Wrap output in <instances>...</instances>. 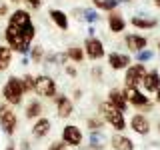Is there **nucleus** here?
Masks as SVG:
<instances>
[{
  "label": "nucleus",
  "mask_w": 160,
  "mask_h": 150,
  "mask_svg": "<svg viewBox=\"0 0 160 150\" xmlns=\"http://www.w3.org/2000/svg\"><path fill=\"white\" fill-rule=\"evenodd\" d=\"M128 126H130V130H132V132L140 134V136H146V134L150 132V120L144 116L142 112H136L132 118H130Z\"/></svg>",
  "instance_id": "9b49d317"
},
{
  "label": "nucleus",
  "mask_w": 160,
  "mask_h": 150,
  "mask_svg": "<svg viewBox=\"0 0 160 150\" xmlns=\"http://www.w3.org/2000/svg\"><path fill=\"white\" fill-rule=\"evenodd\" d=\"M156 102H158V104H160V88H158V90H156Z\"/></svg>",
  "instance_id": "4c0bfd02"
},
{
  "label": "nucleus",
  "mask_w": 160,
  "mask_h": 150,
  "mask_svg": "<svg viewBox=\"0 0 160 150\" xmlns=\"http://www.w3.org/2000/svg\"><path fill=\"white\" fill-rule=\"evenodd\" d=\"M4 150H16V146H14V144H8V146L4 148Z\"/></svg>",
  "instance_id": "e433bc0d"
},
{
  "label": "nucleus",
  "mask_w": 160,
  "mask_h": 150,
  "mask_svg": "<svg viewBox=\"0 0 160 150\" xmlns=\"http://www.w3.org/2000/svg\"><path fill=\"white\" fill-rule=\"evenodd\" d=\"M66 56L70 62H74V64H82L84 62V58H86V54H84V48L82 46H78V44H72V46H68L66 48Z\"/></svg>",
  "instance_id": "5701e85b"
},
{
  "label": "nucleus",
  "mask_w": 160,
  "mask_h": 150,
  "mask_svg": "<svg viewBox=\"0 0 160 150\" xmlns=\"http://www.w3.org/2000/svg\"><path fill=\"white\" fill-rule=\"evenodd\" d=\"M34 94L38 98H46V100H54V96L58 94V82L52 74H36L34 76Z\"/></svg>",
  "instance_id": "7ed1b4c3"
},
{
  "label": "nucleus",
  "mask_w": 160,
  "mask_h": 150,
  "mask_svg": "<svg viewBox=\"0 0 160 150\" xmlns=\"http://www.w3.org/2000/svg\"><path fill=\"white\" fill-rule=\"evenodd\" d=\"M106 24H108V30H110L112 34H120V32H124V30H126V18H124L122 14L118 12V10L108 12Z\"/></svg>",
  "instance_id": "2eb2a0df"
},
{
  "label": "nucleus",
  "mask_w": 160,
  "mask_h": 150,
  "mask_svg": "<svg viewBox=\"0 0 160 150\" xmlns=\"http://www.w3.org/2000/svg\"><path fill=\"white\" fill-rule=\"evenodd\" d=\"M60 140H62V142H66L68 146L76 148V146L82 144L84 132H82V128H80L78 124H66V126L62 128V132H60Z\"/></svg>",
  "instance_id": "6e6552de"
},
{
  "label": "nucleus",
  "mask_w": 160,
  "mask_h": 150,
  "mask_svg": "<svg viewBox=\"0 0 160 150\" xmlns=\"http://www.w3.org/2000/svg\"><path fill=\"white\" fill-rule=\"evenodd\" d=\"M154 4H156V6L160 8V0H154Z\"/></svg>",
  "instance_id": "ea45409f"
},
{
  "label": "nucleus",
  "mask_w": 160,
  "mask_h": 150,
  "mask_svg": "<svg viewBox=\"0 0 160 150\" xmlns=\"http://www.w3.org/2000/svg\"><path fill=\"white\" fill-rule=\"evenodd\" d=\"M120 2L122 0H92V6L100 12H112V10H118Z\"/></svg>",
  "instance_id": "393cba45"
},
{
  "label": "nucleus",
  "mask_w": 160,
  "mask_h": 150,
  "mask_svg": "<svg viewBox=\"0 0 160 150\" xmlns=\"http://www.w3.org/2000/svg\"><path fill=\"white\" fill-rule=\"evenodd\" d=\"M12 58H14V50L8 46V44H0V72L10 68L12 64Z\"/></svg>",
  "instance_id": "4be33fe9"
},
{
  "label": "nucleus",
  "mask_w": 160,
  "mask_h": 150,
  "mask_svg": "<svg viewBox=\"0 0 160 150\" xmlns=\"http://www.w3.org/2000/svg\"><path fill=\"white\" fill-rule=\"evenodd\" d=\"M142 86L148 94H156V90L160 88V72L156 68H152V70L146 72V76L142 80Z\"/></svg>",
  "instance_id": "a211bd4d"
},
{
  "label": "nucleus",
  "mask_w": 160,
  "mask_h": 150,
  "mask_svg": "<svg viewBox=\"0 0 160 150\" xmlns=\"http://www.w3.org/2000/svg\"><path fill=\"white\" fill-rule=\"evenodd\" d=\"M98 114L106 120V124H110L116 132L126 130V118H124V112L118 110L116 106H112L108 100H102V102L98 104Z\"/></svg>",
  "instance_id": "f03ea898"
},
{
  "label": "nucleus",
  "mask_w": 160,
  "mask_h": 150,
  "mask_svg": "<svg viewBox=\"0 0 160 150\" xmlns=\"http://www.w3.org/2000/svg\"><path fill=\"white\" fill-rule=\"evenodd\" d=\"M82 88H76V90H74V92H72V100H80V98H82Z\"/></svg>",
  "instance_id": "f704fd0d"
},
{
  "label": "nucleus",
  "mask_w": 160,
  "mask_h": 150,
  "mask_svg": "<svg viewBox=\"0 0 160 150\" xmlns=\"http://www.w3.org/2000/svg\"><path fill=\"white\" fill-rule=\"evenodd\" d=\"M48 150H68V144L62 142V140H56V142H52L48 146Z\"/></svg>",
  "instance_id": "7c9ffc66"
},
{
  "label": "nucleus",
  "mask_w": 160,
  "mask_h": 150,
  "mask_svg": "<svg viewBox=\"0 0 160 150\" xmlns=\"http://www.w3.org/2000/svg\"><path fill=\"white\" fill-rule=\"evenodd\" d=\"M84 54H86L88 60H92V62H98V60H102L106 56V48H104V42L100 40L98 36H86L84 38Z\"/></svg>",
  "instance_id": "423d86ee"
},
{
  "label": "nucleus",
  "mask_w": 160,
  "mask_h": 150,
  "mask_svg": "<svg viewBox=\"0 0 160 150\" xmlns=\"http://www.w3.org/2000/svg\"><path fill=\"white\" fill-rule=\"evenodd\" d=\"M42 112H44V104L40 98H30L26 106H24V116H26V120H32V122L42 116Z\"/></svg>",
  "instance_id": "f3484780"
},
{
  "label": "nucleus",
  "mask_w": 160,
  "mask_h": 150,
  "mask_svg": "<svg viewBox=\"0 0 160 150\" xmlns=\"http://www.w3.org/2000/svg\"><path fill=\"white\" fill-rule=\"evenodd\" d=\"M104 124H106V120L100 116V114H92V116L86 118V128L90 130V132H98V130H102Z\"/></svg>",
  "instance_id": "bb28decb"
},
{
  "label": "nucleus",
  "mask_w": 160,
  "mask_h": 150,
  "mask_svg": "<svg viewBox=\"0 0 160 150\" xmlns=\"http://www.w3.org/2000/svg\"><path fill=\"white\" fill-rule=\"evenodd\" d=\"M20 64H22V66H28V64H30V58L28 56H22V58H20Z\"/></svg>",
  "instance_id": "c9c22d12"
},
{
  "label": "nucleus",
  "mask_w": 160,
  "mask_h": 150,
  "mask_svg": "<svg viewBox=\"0 0 160 150\" xmlns=\"http://www.w3.org/2000/svg\"><path fill=\"white\" fill-rule=\"evenodd\" d=\"M8 4L6 2H0V18H4V16H8Z\"/></svg>",
  "instance_id": "72a5a7b5"
},
{
  "label": "nucleus",
  "mask_w": 160,
  "mask_h": 150,
  "mask_svg": "<svg viewBox=\"0 0 160 150\" xmlns=\"http://www.w3.org/2000/svg\"><path fill=\"white\" fill-rule=\"evenodd\" d=\"M92 78L94 80H100V78H102V68H100V66H94L92 68Z\"/></svg>",
  "instance_id": "473e14b6"
},
{
  "label": "nucleus",
  "mask_w": 160,
  "mask_h": 150,
  "mask_svg": "<svg viewBox=\"0 0 160 150\" xmlns=\"http://www.w3.org/2000/svg\"><path fill=\"white\" fill-rule=\"evenodd\" d=\"M50 130H52V122H50V118L40 116V118L34 120L30 132H32V136L36 138V140H42V138H46L48 134H50Z\"/></svg>",
  "instance_id": "f8f14e48"
},
{
  "label": "nucleus",
  "mask_w": 160,
  "mask_h": 150,
  "mask_svg": "<svg viewBox=\"0 0 160 150\" xmlns=\"http://www.w3.org/2000/svg\"><path fill=\"white\" fill-rule=\"evenodd\" d=\"M44 56H46V52H44L42 44H32V48H30V52H28L30 62H32V64H40V66H42Z\"/></svg>",
  "instance_id": "a878e982"
},
{
  "label": "nucleus",
  "mask_w": 160,
  "mask_h": 150,
  "mask_svg": "<svg viewBox=\"0 0 160 150\" xmlns=\"http://www.w3.org/2000/svg\"><path fill=\"white\" fill-rule=\"evenodd\" d=\"M124 44H126V48L130 50V52H140V50H144L148 46V38L142 36V34H136V32H130L124 36Z\"/></svg>",
  "instance_id": "4468645a"
},
{
  "label": "nucleus",
  "mask_w": 160,
  "mask_h": 150,
  "mask_svg": "<svg viewBox=\"0 0 160 150\" xmlns=\"http://www.w3.org/2000/svg\"><path fill=\"white\" fill-rule=\"evenodd\" d=\"M8 2H12V4H20V2H24V0H8Z\"/></svg>",
  "instance_id": "58836bf2"
},
{
  "label": "nucleus",
  "mask_w": 160,
  "mask_h": 150,
  "mask_svg": "<svg viewBox=\"0 0 160 150\" xmlns=\"http://www.w3.org/2000/svg\"><path fill=\"white\" fill-rule=\"evenodd\" d=\"M24 2H26V8L28 10H40L46 0H24Z\"/></svg>",
  "instance_id": "c756f323"
},
{
  "label": "nucleus",
  "mask_w": 160,
  "mask_h": 150,
  "mask_svg": "<svg viewBox=\"0 0 160 150\" xmlns=\"http://www.w3.org/2000/svg\"><path fill=\"white\" fill-rule=\"evenodd\" d=\"M22 78V86H24V92L26 94H34V74H24Z\"/></svg>",
  "instance_id": "cd10ccee"
},
{
  "label": "nucleus",
  "mask_w": 160,
  "mask_h": 150,
  "mask_svg": "<svg viewBox=\"0 0 160 150\" xmlns=\"http://www.w3.org/2000/svg\"><path fill=\"white\" fill-rule=\"evenodd\" d=\"M48 18H50V22L56 26L60 32H68V28H70V18H68V14L64 12V10H60V8H50L48 10Z\"/></svg>",
  "instance_id": "9d476101"
},
{
  "label": "nucleus",
  "mask_w": 160,
  "mask_h": 150,
  "mask_svg": "<svg viewBox=\"0 0 160 150\" xmlns=\"http://www.w3.org/2000/svg\"><path fill=\"white\" fill-rule=\"evenodd\" d=\"M88 148L90 150H102L104 146H106V136L102 134V130H98V132H90L88 136Z\"/></svg>",
  "instance_id": "b1692460"
},
{
  "label": "nucleus",
  "mask_w": 160,
  "mask_h": 150,
  "mask_svg": "<svg viewBox=\"0 0 160 150\" xmlns=\"http://www.w3.org/2000/svg\"><path fill=\"white\" fill-rule=\"evenodd\" d=\"M154 58V52L152 50H148V48H144V50H140V52H136V62H148V60H152Z\"/></svg>",
  "instance_id": "c85d7f7f"
},
{
  "label": "nucleus",
  "mask_w": 160,
  "mask_h": 150,
  "mask_svg": "<svg viewBox=\"0 0 160 150\" xmlns=\"http://www.w3.org/2000/svg\"><path fill=\"white\" fill-rule=\"evenodd\" d=\"M158 48H160V42H158Z\"/></svg>",
  "instance_id": "37998d69"
},
{
  "label": "nucleus",
  "mask_w": 160,
  "mask_h": 150,
  "mask_svg": "<svg viewBox=\"0 0 160 150\" xmlns=\"http://www.w3.org/2000/svg\"><path fill=\"white\" fill-rule=\"evenodd\" d=\"M64 72H66L70 78H76V76H78V70H76V66H74V64H66V66H64Z\"/></svg>",
  "instance_id": "2f4dec72"
},
{
  "label": "nucleus",
  "mask_w": 160,
  "mask_h": 150,
  "mask_svg": "<svg viewBox=\"0 0 160 150\" xmlns=\"http://www.w3.org/2000/svg\"><path fill=\"white\" fill-rule=\"evenodd\" d=\"M108 66L112 70H126L130 64H132V58H130V54H124V52H110L108 54Z\"/></svg>",
  "instance_id": "ddd939ff"
},
{
  "label": "nucleus",
  "mask_w": 160,
  "mask_h": 150,
  "mask_svg": "<svg viewBox=\"0 0 160 150\" xmlns=\"http://www.w3.org/2000/svg\"><path fill=\"white\" fill-rule=\"evenodd\" d=\"M54 108H56V116L58 118H70L74 114V100L68 96V94L58 92L54 96Z\"/></svg>",
  "instance_id": "1a4fd4ad"
},
{
  "label": "nucleus",
  "mask_w": 160,
  "mask_h": 150,
  "mask_svg": "<svg viewBox=\"0 0 160 150\" xmlns=\"http://www.w3.org/2000/svg\"><path fill=\"white\" fill-rule=\"evenodd\" d=\"M0 94H2V100L10 106H20V104L24 102V96H26V92H24V86H22V78L18 76H8L6 82L2 84V90H0Z\"/></svg>",
  "instance_id": "f257e3e1"
},
{
  "label": "nucleus",
  "mask_w": 160,
  "mask_h": 150,
  "mask_svg": "<svg viewBox=\"0 0 160 150\" xmlns=\"http://www.w3.org/2000/svg\"><path fill=\"white\" fill-rule=\"evenodd\" d=\"M158 132H160V122H158Z\"/></svg>",
  "instance_id": "79ce46f5"
},
{
  "label": "nucleus",
  "mask_w": 160,
  "mask_h": 150,
  "mask_svg": "<svg viewBox=\"0 0 160 150\" xmlns=\"http://www.w3.org/2000/svg\"><path fill=\"white\" fill-rule=\"evenodd\" d=\"M124 94H126V100H128L130 106L142 110V112H146V110L152 108V102H150V98H148L138 86H124Z\"/></svg>",
  "instance_id": "39448f33"
},
{
  "label": "nucleus",
  "mask_w": 160,
  "mask_h": 150,
  "mask_svg": "<svg viewBox=\"0 0 160 150\" xmlns=\"http://www.w3.org/2000/svg\"><path fill=\"white\" fill-rule=\"evenodd\" d=\"M18 128V116L14 112V106H10L2 100L0 102V130H2L6 136H12Z\"/></svg>",
  "instance_id": "20e7f679"
},
{
  "label": "nucleus",
  "mask_w": 160,
  "mask_h": 150,
  "mask_svg": "<svg viewBox=\"0 0 160 150\" xmlns=\"http://www.w3.org/2000/svg\"><path fill=\"white\" fill-rule=\"evenodd\" d=\"M122 2H132V0H122Z\"/></svg>",
  "instance_id": "a19ab883"
},
{
  "label": "nucleus",
  "mask_w": 160,
  "mask_h": 150,
  "mask_svg": "<svg viewBox=\"0 0 160 150\" xmlns=\"http://www.w3.org/2000/svg\"><path fill=\"white\" fill-rule=\"evenodd\" d=\"M110 146L114 150H134V142L128 136H124L122 132H114L110 138Z\"/></svg>",
  "instance_id": "412c9836"
},
{
  "label": "nucleus",
  "mask_w": 160,
  "mask_h": 150,
  "mask_svg": "<svg viewBox=\"0 0 160 150\" xmlns=\"http://www.w3.org/2000/svg\"><path fill=\"white\" fill-rule=\"evenodd\" d=\"M72 14H74L78 20H84V22L90 24V26H94V24L100 20V14H98L96 8H74Z\"/></svg>",
  "instance_id": "6ab92c4d"
},
{
  "label": "nucleus",
  "mask_w": 160,
  "mask_h": 150,
  "mask_svg": "<svg viewBox=\"0 0 160 150\" xmlns=\"http://www.w3.org/2000/svg\"><path fill=\"white\" fill-rule=\"evenodd\" d=\"M106 100L112 104V106H116L118 110H122V112H126L128 106H130L128 100H126V94H124V90H120V88H110Z\"/></svg>",
  "instance_id": "dca6fc26"
},
{
  "label": "nucleus",
  "mask_w": 160,
  "mask_h": 150,
  "mask_svg": "<svg viewBox=\"0 0 160 150\" xmlns=\"http://www.w3.org/2000/svg\"><path fill=\"white\" fill-rule=\"evenodd\" d=\"M146 72L148 70L142 62L130 64V66L124 70V86H140L144 76H146Z\"/></svg>",
  "instance_id": "0eeeda50"
},
{
  "label": "nucleus",
  "mask_w": 160,
  "mask_h": 150,
  "mask_svg": "<svg viewBox=\"0 0 160 150\" xmlns=\"http://www.w3.org/2000/svg\"><path fill=\"white\" fill-rule=\"evenodd\" d=\"M130 24L138 30H152V28L158 26V20L152 18V16H142V14H138V16L130 18Z\"/></svg>",
  "instance_id": "aec40b11"
}]
</instances>
